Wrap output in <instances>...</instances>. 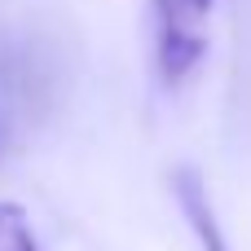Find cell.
Returning a JSON list of instances; mask_svg holds the SVG:
<instances>
[{
    "mask_svg": "<svg viewBox=\"0 0 251 251\" xmlns=\"http://www.w3.org/2000/svg\"><path fill=\"white\" fill-rule=\"evenodd\" d=\"M216 0H154V62L163 84H185L207 53V18Z\"/></svg>",
    "mask_w": 251,
    "mask_h": 251,
    "instance_id": "cell-1",
    "label": "cell"
},
{
    "mask_svg": "<svg viewBox=\"0 0 251 251\" xmlns=\"http://www.w3.org/2000/svg\"><path fill=\"white\" fill-rule=\"evenodd\" d=\"M0 251H40L26 207L9 199H0Z\"/></svg>",
    "mask_w": 251,
    "mask_h": 251,
    "instance_id": "cell-3",
    "label": "cell"
},
{
    "mask_svg": "<svg viewBox=\"0 0 251 251\" xmlns=\"http://www.w3.org/2000/svg\"><path fill=\"white\" fill-rule=\"evenodd\" d=\"M172 190H176V203H181V212H185V221H190L199 247L203 251H229L225 229H221V221H216V212H212V203H207V190H203L199 172H194V168H181V172L172 176Z\"/></svg>",
    "mask_w": 251,
    "mask_h": 251,
    "instance_id": "cell-2",
    "label": "cell"
}]
</instances>
